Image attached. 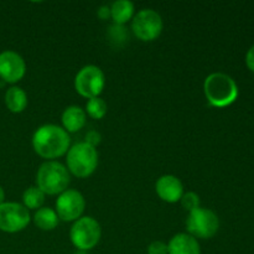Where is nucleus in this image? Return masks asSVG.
Segmentation results:
<instances>
[{
    "instance_id": "f257e3e1",
    "label": "nucleus",
    "mask_w": 254,
    "mask_h": 254,
    "mask_svg": "<svg viewBox=\"0 0 254 254\" xmlns=\"http://www.w3.org/2000/svg\"><path fill=\"white\" fill-rule=\"evenodd\" d=\"M69 145V134L56 124L41 126L32 135V148L35 153L47 160H55L67 154Z\"/></svg>"
},
{
    "instance_id": "f03ea898",
    "label": "nucleus",
    "mask_w": 254,
    "mask_h": 254,
    "mask_svg": "<svg viewBox=\"0 0 254 254\" xmlns=\"http://www.w3.org/2000/svg\"><path fill=\"white\" fill-rule=\"evenodd\" d=\"M203 92L208 103L216 108H225L233 104L240 93L235 79L222 72H215L206 77Z\"/></svg>"
},
{
    "instance_id": "7ed1b4c3",
    "label": "nucleus",
    "mask_w": 254,
    "mask_h": 254,
    "mask_svg": "<svg viewBox=\"0 0 254 254\" xmlns=\"http://www.w3.org/2000/svg\"><path fill=\"white\" fill-rule=\"evenodd\" d=\"M71 176L64 164L56 160H47L39 168L36 186L45 195H60L68 189Z\"/></svg>"
},
{
    "instance_id": "20e7f679",
    "label": "nucleus",
    "mask_w": 254,
    "mask_h": 254,
    "mask_svg": "<svg viewBox=\"0 0 254 254\" xmlns=\"http://www.w3.org/2000/svg\"><path fill=\"white\" fill-rule=\"evenodd\" d=\"M67 170L76 178L84 179L91 176L98 166V153L97 149L81 141L69 146L66 156Z\"/></svg>"
},
{
    "instance_id": "39448f33",
    "label": "nucleus",
    "mask_w": 254,
    "mask_h": 254,
    "mask_svg": "<svg viewBox=\"0 0 254 254\" xmlns=\"http://www.w3.org/2000/svg\"><path fill=\"white\" fill-rule=\"evenodd\" d=\"M101 237V225L91 216H82L74 221L69 230V240L79 252L91 251L98 245Z\"/></svg>"
},
{
    "instance_id": "423d86ee",
    "label": "nucleus",
    "mask_w": 254,
    "mask_h": 254,
    "mask_svg": "<svg viewBox=\"0 0 254 254\" xmlns=\"http://www.w3.org/2000/svg\"><path fill=\"white\" fill-rule=\"evenodd\" d=\"M186 228L196 240H210L220 230V218L210 208L198 207L189 212Z\"/></svg>"
},
{
    "instance_id": "0eeeda50",
    "label": "nucleus",
    "mask_w": 254,
    "mask_h": 254,
    "mask_svg": "<svg viewBox=\"0 0 254 254\" xmlns=\"http://www.w3.org/2000/svg\"><path fill=\"white\" fill-rule=\"evenodd\" d=\"M106 86L104 72L94 64H87L77 72L74 77V89L84 98H96L101 96Z\"/></svg>"
},
{
    "instance_id": "6e6552de",
    "label": "nucleus",
    "mask_w": 254,
    "mask_h": 254,
    "mask_svg": "<svg viewBox=\"0 0 254 254\" xmlns=\"http://www.w3.org/2000/svg\"><path fill=\"white\" fill-rule=\"evenodd\" d=\"M164 22L160 14L153 9H143L134 15L131 20L133 34L144 42L158 39L163 31Z\"/></svg>"
},
{
    "instance_id": "1a4fd4ad",
    "label": "nucleus",
    "mask_w": 254,
    "mask_h": 254,
    "mask_svg": "<svg viewBox=\"0 0 254 254\" xmlns=\"http://www.w3.org/2000/svg\"><path fill=\"white\" fill-rule=\"evenodd\" d=\"M30 221V211L22 203L4 202L0 205V231L2 232H20L29 226Z\"/></svg>"
},
{
    "instance_id": "9d476101",
    "label": "nucleus",
    "mask_w": 254,
    "mask_h": 254,
    "mask_svg": "<svg viewBox=\"0 0 254 254\" xmlns=\"http://www.w3.org/2000/svg\"><path fill=\"white\" fill-rule=\"evenodd\" d=\"M86 208V200L79 191L67 189L56 200L57 216L64 222H74L82 217Z\"/></svg>"
},
{
    "instance_id": "9b49d317",
    "label": "nucleus",
    "mask_w": 254,
    "mask_h": 254,
    "mask_svg": "<svg viewBox=\"0 0 254 254\" xmlns=\"http://www.w3.org/2000/svg\"><path fill=\"white\" fill-rule=\"evenodd\" d=\"M25 73L26 64L17 52L6 50L0 54V79L2 82L14 84L21 81Z\"/></svg>"
},
{
    "instance_id": "f8f14e48",
    "label": "nucleus",
    "mask_w": 254,
    "mask_h": 254,
    "mask_svg": "<svg viewBox=\"0 0 254 254\" xmlns=\"http://www.w3.org/2000/svg\"><path fill=\"white\" fill-rule=\"evenodd\" d=\"M155 191L159 197L168 203H176L184 195V185L175 175H163L155 184Z\"/></svg>"
},
{
    "instance_id": "ddd939ff",
    "label": "nucleus",
    "mask_w": 254,
    "mask_h": 254,
    "mask_svg": "<svg viewBox=\"0 0 254 254\" xmlns=\"http://www.w3.org/2000/svg\"><path fill=\"white\" fill-rule=\"evenodd\" d=\"M169 254H201L198 241L189 233H178L168 243Z\"/></svg>"
},
{
    "instance_id": "4468645a",
    "label": "nucleus",
    "mask_w": 254,
    "mask_h": 254,
    "mask_svg": "<svg viewBox=\"0 0 254 254\" xmlns=\"http://www.w3.org/2000/svg\"><path fill=\"white\" fill-rule=\"evenodd\" d=\"M87 121V114L84 109L78 106H69L64 111L61 116L62 128L67 133H76L81 130Z\"/></svg>"
},
{
    "instance_id": "2eb2a0df",
    "label": "nucleus",
    "mask_w": 254,
    "mask_h": 254,
    "mask_svg": "<svg viewBox=\"0 0 254 254\" xmlns=\"http://www.w3.org/2000/svg\"><path fill=\"white\" fill-rule=\"evenodd\" d=\"M111 17L117 26H123L134 17V4L129 0H117L111 5Z\"/></svg>"
},
{
    "instance_id": "dca6fc26",
    "label": "nucleus",
    "mask_w": 254,
    "mask_h": 254,
    "mask_svg": "<svg viewBox=\"0 0 254 254\" xmlns=\"http://www.w3.org/2000/svg\"><path fill=\"white\" fill-rule=\"evenodd\" d=\"M5 104L11 113H21L27 107L26 92L21 87H10L5 92Z\"/></svg>"
},
{
    "instance_id": "f3484780",
    "label": "nucleus",
    "mask_w": 254,
    "mask_h": 254,
    "mask_svg": "<svg viewBox=\"0 0 254 254\" xmlns=\"http://www.w3.org/2000/svg\"><path fill=\"white\" fill-rule=\"evenodd\" d=\"M32 221H34L35 226L41 231H52L57 227L60 218L54 208L42 206L41 208L35 211Z\"/></svg>"
},
{
    "instance_id": "a211bd4d",
    "label": "nucleus",
    "mask_w": 254,
    "mask_h": 254,
    "mask_svg": "<svg viewBox=\"0 0 254 254\" xmlns=\"http://www.w3.org/2000/svg\"><path fill=\"white\" fill-rule=\"evenodd\" d=\"M45 193L37 186H30L22 193V205L27 210H39L45 202Z\"/></svg>"
},
{
    "instance_id": "6ab92c4d",
    "label": "nucleus",
    "mask_w": 254,
    "mask_h": 254,
    "mask_svg": "<svg viewBox=\"0 0 254 254\" xmlns=\"http://www.w3.org/2000/svg\"><path fill=\"white\" fill-rule=\"evenodd\" d=\"M107 111H108V106L101 97L88 99L86 103V109H84L86 114H88L93 119H102L107 114Z\"/></svg>"
},
{
    "instance_id": "aec40b11",
    "label": "nucleus",
    "mask_w": 254,
    "mask_h": 254,
    "mask_svg": "<svg viewBox=\"0 0 254 254\" xmlns=\"http://www.w3.org/2000/svg\"><path fill=\"white\" fill-rule=\"evenodd\" d=\"M181 202V206H183L184 210L189 211V212H191V211L196 210V208L201 207V201H200V196L197 195L196 192H193V191H189V192H184L183 197H181L180 200Z\"/></svg>"
},
{
    "instance_id": "412c9836",
    "label": "nucleus",
    "mask_w": 254,
    "mask_h": 254,
    "mask_svg": "<svg viewBox=\"0 0 254 254\" xmlns=\"http://www.w3.org/2000/svg\"><path fill=\"white\" fill-rule=\"evenodd\" d=\"M148 254H169L168 245L163 241H154L149 245Z\"/></svg>"
},
{
    "instance_id": "4be33fe9",
    "label": "nucleus",
    "mask_w": 254,
    "mask_h": 254,
    "mask_svg": "<svg viewBox=\"0 0 254 254\" xmlns=\"http://www.w3.org/2000/svg\"><path fill=\"white\" fill-rule=\"evenodd\" d=\"M101 134L98 133V131L96 130H91L87 133L86 135V143L89 144L91 146H93V148H96V145H98L99 143H101Z\"/></svg>"
},
{
    "instance_id": "5701e85b",
    "label": "nucleus",
    "mask_w": 254,
    "mask_h": 254,
    "mask_svg": "<svg viewBox=\"0 0 254 254\" xmlns=\"http://www.w3.org/2000/svg\"><path fill=\"white\" fill-rule=\"evenodd\" d=\"M246 64H247L248 69L254 73V45L250 47V50L246 54Z\"/></svg>"
},
{
    "instance_id": "b1692460",
    "label": "nucleus",
    "mask_w": 254,
    "mask_h": 254,
    "mask_svg": "<svg viewBox=\"0 0 254 254\" xmlns=\"http://www.w3.org/2000/svg\"><path fill=\"white\" fill-rule=\"evenodd\" d=\"M98 16L101 17V19H103V20H106V19H108V17H111V7L107 6V5H103V6L99 7Z\"/></svg>"
},
{
    "instance_id": "393cba45",
    "label": "nucleus",
    "mask_w": 254,
    "mask_h": 254,
    "mask_svg": "<svg viewBox=\"0 0 254 254\" xmlns=\"http://www.w3.org/2000/svg\"><path fill=\"white\" fill-rule=\"evenodd\" d=\"M4 200H5V191H4V189L0 186V205H1V203H4Z\"/></svg>"
}]
</instances>
